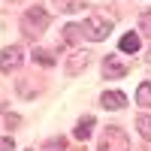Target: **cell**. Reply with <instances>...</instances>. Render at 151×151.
Returning a JSON list of instances; mask_svg holds the SVG:
<instances>
[{
    "label": "cell",
    "instance_id": "obj_14",
    "mask_svg": "<svg viewBox=\"0 0 151 151\" xmlns=\"http://www.w3.org/2000/svg\"><path fill=\"white\" fill-rule=\"evenodd\" d=\"M0 151H15V145H12V139H0Z\"/></svg>",
    "mask_w": 151,
    "mask_h": 151
},
{
    "label": "cell",
    "instance_id": "obj_13",
    "mask_svg": "<svg viewBox=\"0 0 151 151\" xmlns=\"http://www.w3.org/2000/svg\"><path fill=\"white\" fill-rule=\"evenodd\" d=\"M139 27H142V33H145V36H151V12H145V15L139 18Z\"/></svg>",
    "mask_w": 151,
    "mask_h": 151
},
{
    "label": "cell",
    "instance_id": "obj_10",
    "mask_svg": "<svg viewBox=\"0 0 151 151\" xmlns=\"http://www.w3.org/2000/svg\"><path fill=\"white\" fill-rule=\"evenodd\" d=\"M136 103L151 106V82H142L139 88H136Z\"/></svg>",
    "mask_w": 151,
    "mask_h": 151
},
{
    "label": "cell",
    "instance_id": "obj_11",
    "mask_svg": "<svg viewBox=\"0 0 151 151\" xmlns=\"http://www.w3.org/2000/svg\"><path fill=\"white\" fill-rule=\"evenodd\" d=\"M136 130H139L145 139H151V115H139L136 118Z\"/></svg>",
    "mask_w": 151,
    "mask_h": 151
},
{
    "label": "cell",
    "instance_id": "obj_15",
    "mask_svg": "<svg viewBox=\"0 0 151 151\" xmlns=\"http://www.w3.org/2000/svg\"><path fill=\"white\" fill-rule=\"evenodd\" d=\"M24 151H33V148H24Z\"/></svg>",
    "mask_w": 151,
    "mask_h": 151
},
{
    "label": "cell",
    "instance_id": "obj_9",
    "mask_svg": "<svg viewBox=\"0 0 151 151\" xmlns=\"http://www.w3.org/2000/svg\"><path fill=\"white\" fill-rule=\"evenodd\" d=\"M121 52H139V33H124L121 36Z\"/></svg>",
    "mask_w": 151,
    "mask_h": 151
},
{
    "label": "cell",
    "instance_id": "obj_12",
    "mask_svg": "<svg viewBox=\"0 0 151 151\" xmlns=\"http://www.w3.org/2000/svg\"><path fill=\"white\" fill-rule=\"evenodd\" d=\"M33 60H36V64H42V67H52V64H55V58L48 55V52H42V48H36V52H33Z\"/></svg>",
    "mask_w": 151,
    "mask_h": 151
},
{
    "label": "cell",
    "instance_id": "obj_5",
    "mask_svg": "<svg viewBox=\"0 0 151 151\" xmlns=\"http://www.w3.org/2000/svg\"><path fill=\"white\" fill-rule=\"evenodd\" d=\"M18 64H21V48L18 45H9V48L0 52V70H3V73H12Z\"/></svg>",
    "mask_w": 151,
    "mask_h": 151
},
{
    "label": "cell",
    "instance_id": "obj_1",
    "mask_svg": "<svg viewBox=\"0 0 151 151\" xmlns=\"http://www.w3.org/2000/svg\"><path fill=\"white\" fill-rule=\"evenodd\" d=\"M112 33V21L109 18H100V15H91L85 24H82V36L85 40H91V42H100V40H106V36Z\"/></svg>",
    "mask_w": 151,
    "mask_h": 151
},
{
    "label": "cell",
    "instance_id": "obj_8",
    "mask_svg": "<svg viewBox=\"0 0 151 151\" xmlns=\"http://www.w3.org/2000/svg\"><path fill=\"white\" fill-rule=\"evenodd\" d=\"M94 118H82L79 124H76V130H73V136H76V139H88V136H91V130H94Z\"/></svg>",
    "mask_w": 151,
    "mask_h": 151
},
{
    "label": "cell",
    "instance_id": "obj_3",
    "mask_svg": "<svg viewBox=\"0 0 151 151\" xmlns=\"http://www.w3.org/2000/svg\"><path fill=\"white\" fill-rule=\"evenodd\" d=\"M130 142H127V136H124L118 127H109L103 133V142H100V151H127Z\"/></svg>",
    "mask_w": 151,
    "mask_h": 151
},
{
    "label": "cell",
    "instance_id": "obj_6",
    "mask_svg": "<svg viewBox=\"0 0 151 151\" xmlns=\"http://www.w3.org/2000/svg\"><path fill=\"white\" fill-rule=\"evenodd\" d=\"M100 106H103V109H124V106H127V97H124L121 91H106L103 97H100Z\"/></svg>",
    "mask_w": 151,
    "mask_h": 151
},
{
    "label": "cell",
    "instance_id": "obj_7",
    "mask_svg": "<svg viewBox=\"0 0 151 151\" xmlns=\"http://www.w3.org/2000/svg\"><path fill=\"white\" fill-rule=\"evenodd\" d=\"M124 73H127V67H124L118 58H106L103 60V76H106V79H121Z\"/></svg>",
    "mask_w": 151,
    "mask_h": 151
},
{
    "label": "cell",
    "instance_id": "obj_2",
    "mask_svg": "<svg viewBox=\"0 0 151 151\" xmlns=\"http://www.w3.org/2000/svg\"><path fill=\"white\" fill-rule=\"evenodd\" d=\"M48 12L45 9H40V6H30L27 12H24V33L27 36H36V33H42L45 27H48Z\"/></svg>",
    "mask_w": 151,
    "mask_h": 151
},
{
    "label": "cell",
    "instance_id": "obj_4",
    "mask_svg": "<svg viewBox=\"0 0 151 151\" xmlns=\"http://www.w3.org/2000/svg\"><path fill=\"white\" fill-rule=\"evenodd\" d=\"M88 64H91V52H85V48H76V52L67 58V73H70V76H79Z\"/></svg>",
    "mask_w": 151,
    "mask_h": 151
}]
</instances>
